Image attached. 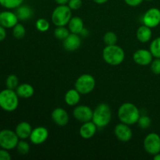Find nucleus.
<instances>
[{"instance_id":"obj_36","label":"nucleus","mask_w":160,"mask_h":160,"mask_svg":"<svg viewBox=\"0 0 160 160\" xmlns=\"http://www.w3.org/2000/svg\"><path fill=\"white\" fill-rule=\"evenodd\" d=\"M143 1L144 0H124L127 5H128L130 6H132V7L139 6V5L142 4Z\"/></svg>"},{"instance_id":"obj_8","label":"nucleus","mask_w":160,"mask_h":160,"mask_svg":"<svg viewBox=\"0 0 160 160\" xmlns=\"http://www.w3.org/2000/svg\"><path fill=\"white\" fill-rule=\"evenodd\" d=\"M144 148L147 153L154 156L160 152V136L156 133H150L145 138Z\"/></svg>"},{"instance_id":"obj_22","label":"nucleus","mask_w":160,"mask_h":160,"mask_svg":"<svg viewBox=\"0 0 160 160\" xmlns=\"http://www.w3.org/2000/svg\"><path fill=\"white\" fill-rule=\"evenodd\" d=\"M84 22L79 17H72L68 23V29L70 33L80 34L84 29Z\"/></svg>"},{"instance_id":"obj_17","label":"nucleus","mask_w":160,"mask_h":160,"mask_svg":"<svg viewBox=\"0 0 160 160\" xmlns=\"http://www.w3.org/2000/svg\"><path fill=\"white\" fill-rule=\"evenodd\" d=\"M98 127L95 124L92 120L83 123L80 128V135L84 139H90L95 134Z\"/></svg>"},{"instance_id":"obj_37","label":"nucleus","mask_w":160,"mask_h":160,"mask_svg":"<svg viewBox=\"0 0 160 160\" xmlns=\"http://www.w3.org/2000/svg\"><path fill=\"white\" fill-rule=\"evenodd\" d=\"M6 38V28L0 25V42L3 41Z\"/></svg>"},{"instance_id":"obj_38","label":"nucleus","mask_w":160,"mask_h":160,"mask_svg":"<svg viewBox=\"0 0 160 160\" xmlns=\"http://www.w3.org/2000/svg\"><path fill=\"white\" fill-rule=\"evenodd\" d=\"M58 5H67L69 0H54Z\"/></svg>"},{"instance_id":"obj_27","label":"nucleus","mask_w":160,"mask_h":160,"mask_svg":"<svg viewBox=\"0 0 160 160\" xmlns=\"http://www.w3.org/2000/svg\"><path fill=\"white\" fill-rule=\"evenodd\" d=\"M117 34L112 31H108L103 36V42L106 45H117Z\"/></svg>"},{"instance_id":"obj_10","label":"nucleus","mask_w":160,"mask_h":160,"mask_svg":"<svg viewBox=\"0 0 160 160\" xmlns=\"http://www.w3.org/2000/svg\"><path fill=\"white\" fill-rule=\"evenodd\" d=\"M73 116L78 121L81 123H85L92 120L93 110L89 106L81 105L74 108L73 111Z\"/></svg>"},{"instance_id":"obj_11","label":"nucleus","mask_w":160,"mask_h":160,"mask_svg":"<svg viewBox=\"0 0 160 160\" xmlns=\"http://www.w3.org/2000/svg\"><path fill=\"white\" fill-rule=\"evenodd\" d=\"M114 134L119 141L122 142H128L132 138L133 133L129 125L120 123L116 125L114 128Z\"/></svg>"},{"instance_id":"obj_34","label":"nucleus","mask_w":160,"mask_h":160,"mask_svg":"<svg viewBox=\"0 0 160 160\" xmlns=\"http://www.w3.org/2000/svg\"><path fill=\"white\" fill-rule=\"evenodd\" d=\"M67 6L71 10H78L82 6V0H69Z\"/></svg>"},{"instance_id":"obj_16","label":"nucleus","mask_w":160,"mask_h":160,"mask_svg":"<svg viewBox=\"0 0 160 160\" xmlns=\"http://www.w3.org/2000/svg\"><path fill=\"white\" fill-rule=\"evenodd\" d=\"M63 48H65L67 51L69 52H73L75 50L78 49L81 45V38L78 34H73V33H70L67 38L64 39L63 42Z\"/></svg>"},{"instance_id":"obj_6","label":"nucleus","mask_w":160,"mask_h":160,"mask_svg":"<svg viewBox=\"0 0 160 160\" xmlns=\"http://www.w3.org/2000/svg\"><path fill=\"white\" fill-rule=\"evenodd\" d=\"M95 80L91 74H82L77 79L74 87L81 95H87L93 92L95 87Z\"/></svg>"},{"instance_id":"obj_39","label":"nucleus","mask_w":160,"mask_h":160,"mask_svg":"<svg viewBox=\"0 0 160 160\" xmlns=\"http://www.w3.org/2000/svg\"><path fill=\"white\" fill-rule=\"evenodd\" d=\"M80 35L83 36V37H86V36L88 35V30L86 29L85 28H84V29L82 30V31H81V32Z\"/></svg>"},{"instance_id":"obj_35","label":"nucleus","mask_w":160,"mask_h":160,"mask_svg":"<svg viewBox=\"0 0 160 160\" xmlns=\"http://www.w3.org/2000/svg\"><path fill=\"white\" fill-rule=\"evenodd\" d=\"M11 156L8 150L2 148L0 149V160H10Z\"/></svg>"},{"instance_id":"obj_15","label":"nucleus","mask_w":160,"mask_h":160,"mask_svg":"<svg viewBox=\"0 0 160 160\" xmlns=\"http://www.w3.org/2000/svg\"><path fill=\"white\" fill-rule=\"evenodd\" d=\"M52 119L56 125L64 127L69 123V114L64 109L60 107L56 108L52 112Z\"/></svg>"},{"instance_id":"obj_29","label":"nucleus","mask_w":160,"mask_h":160,"mask_svg":"<svg viewBox=\"0 0 160 160\" xmlns=\"http://www.w3.org/2000/svg\"><path fill=\"white\" fill-rule=\"evenodd\" d=\"M6 85L7 88L12 89V90L17 88L19 85V79L17 76H16L15 74H10L8 76L6 81Z\"/></svg>"},{"instance_id":"obj_2","label":"nucleus","mask_w":160,"mask_h":160,"mask_svg":"<svg viewBox=\"0 0 160 160\" xmlns=\"http://www.w3.org/2000/svg\"><path fill=\"white\" fill-rule=\"evenodd\" d=\"M102 58L106 63L118 66L124 60L125 52L121 47L117 45H106L102 51Z\"/></svg>"},{"instance_id":"obj_4","label":"nucleus","mask_w":160,"mask_h":160,"mask_svg":"<svg viewBox=\"0 0 160 160\" xmlns=\"http://www.w3.org/2000/svg\"><path fill=\"white\" fill-rule=\"evenodd\" d=\"M19 105V96L12 89L6 88L0 92V107L6 112H13Z\"/></svg>"},{"instance_id":"obj_32","label":"nucleus","mask_w":160,"mask_h":160,"mask_svg":"<svg viewBox=\"0 0 160 160\" xmlns=\"http://www.w3.org/2000/svg\"><path fill=\"white\" fill-rule=\"evenodd\" d=\"M138 124L139 128L142 129H147L151 126L152 120L149 117L146 115L140 116L138 121Z\"/></svg>"},{"instance_id":"obj_19","label":"nucleus","mask_w":160,"mask_h":160,"mask_svg":"<svg viewBox=\"0 0 160 160\" xmlns=\"http://www.w3.org/2000/svg\"><path fill=\"white\" fill-rule=\"evenodd\" d=\"M136 36H137V38L139 42H142V43H146L151 40L152 36V28L145 24L142 25L137 30Z\"/></svg>"},{"instance_id":"obj_31","label":"nucleus","mask_w":160,"mask_h":160,"mask_svg":"<svg viewBox=\"0 0 160 160\" xmlns=\"http://www.w3.org/2000/svg\"><path fill=\"white\" fill-rule=\"evenodd\" d=\"M17 150L20 155H27L30 152V145L24 140L19 141L17 145Z\"/></svg>"},{"instance_id":"obj_1","label":"nucleus","mask_w":160,"mask_h":160,"mask_svg":"<svg viewBox=\"0 0 160 160\" xmlns=\"http://www.w3.org/2000/svg\"><path fill=\"white\" fill-rule=\"evenodd\" d=\"M138 108L131 102H125L118 109V118L121 123L128 125H134L138 123L140 117Z\"/></svg>"},{"instance_id":"obj_3","label":"nucleus","mask_w":160,"mask_h":160,"mask_svg":"<svg viewBox=\"0 0 160 160\" xmlns=\"http://www.w3.org/2000/svg\"><path fill=\"white\" fill-rule=\"evenodd\" d=\"M112 120V111L108 104L101 103L98 105L93 111L92 121L98 128L108 126Z\"/></svg>"},{"instance_id":"obj_5","label":"nucleus","mask_w":160,"mask_h":160,"mask_svg":"<svg viewBox=\"0 0 160 160\" xmlns=\"http://www.w3.org/2000/svg\"><path fill=\"white\" fill-rule=\"evenodd\" d=\"M72 17V10L67 5H59L52 13V22L58 26H66Z\"/></svg>"},{"instance_id":"obj_24","label":"nucleus","mask_w":160,"mask_h":160,"mask_svg":"<svg viewBox=\"0 0 160 160\" xmlns=\"http://www.w3.org/2000/svg\"><path fill=\"white\" fill-rule=\"evenodd\" d=\"M70 31L65 26H58L54 31V36L57 39L63 41L70 34Z\"/></svg>"},{"instance_id":"obj_20","label":"nucleus","mask_w":160,"mask_h":160,"mask_svg":"<svg viewBox=\"0 0 160 160\" xmlns=\"http://www.w3.org/2000/svg\"><path fill=\"white\" fill-rule=\"evenodd\" d=\"M81 94L76 88L70 89L67 92L64 96V101L68 106H74L79 103Z\"/></svg>"},{"instance_id":"obj_30","label":"nucleus","mask_w":160,"mask_h":160,"mask_svg":"<svg viewBox=\"0 0 160 160\" xmlns=\"http://www.w3.org/2000/svg\"><path fill=\"white\" fill-rule=\"evenodd\" d=\"M35 27L37 28L38 31H41V32H46L48 29H49V22L47 20L44 18H39L38 20L36 21Z\"/></svg>"},{"instance_id":"obj_21","label":"nucleus","mask_w":160,"mask_h":160,"mask_svg":"<svg viewBox=\"0 0 160 160\" xmlns=\"http://www.w3.org/2000/svg\"><path fill=\"white\" fill-rule=\"evenodd\" d=\"M16 92L18 95L19 98H29L34 95V89L31 84L24 83V84H19L18 87L16 88Z\"/></svg>"},{"instance_id":"obj_33","label":"nucleus","mask_w":160,"mask_h":160,"mask_svg":"<svg viewBox=\"0 0 160 160\" xmlns=\"http://www.w3.org/2000/svg\"><path fill=\"white\" fill-rule=\"evenodd\" d=\"M152 72L156 75L160 74V58H156L150 63Z\"/></svg>"},{"instance_id":"obj_41","label":"nucleus","mask_w":160,"mask_h":160,"mask_svg":"<svg viewBox=\"0 0 160 160\" xmlns=\"http://www.w3.org/2000/svg\"><path fill=\"white\" fill-rule=\"evenodd\" d=\"M153 159L155 160H160V152L153 156Z\"/></svg>"},{"instance_id":"obj_43","label":"nucleus","mask_w":160,"mask_h":160,"mask_svg":"<svg viewBox=\"0 0 160 160\" xmlns=\"http://www.w3.org/2000/svg\"><path fill=\"white\" fill-rule=\"evenodd\" d=\"M159 30H160V28H159Z\"/></svg>"},{"instance_id":"obj_23","label":"nucleus","mask_w":160,"mask_h":160,"mask_svg":"<svg viewBox=\"0 0 160 160\" xmlns=\"http://www.w3.org/2000/svg\"><path fill=\"white\" fill-rule=\"evenodd\" d=\"M33 10L28 6H21L17 8L16 14L20 20H28L33 17Z\"/></svg>"},{"instance_id":"obj_25","label":"nucleus","mask_w":160,"mask_h":160,"mask_svg":"<svg viewBox=\"0 0 160 160\" xmlns=\"http://www.w3.org/2000/svg\"><path fill=\"white\" fill-rule=\"evenodd\" d=\"M149 50L153 57L160 58V37L152 40L149 46Z\"/></svg>"},{"instance_id":"obj_13","label":"nucleus","mask_w":160,"mask_h":160,"mask_svg":"<svg viewBox=\"0 0 160 160\" xmlns=\"http://www.w3.org/2000/svg\"><path fill=\"white\" fill-rule=\"evenodd\" d=\"M133 59L138 65L148 66L153 60V56L150 50L138 49L133 55Z\"/></svg>"},{"instance_id":"obj_18","label":"nucleus","mask_w":160,"mask_h":160,"mask_svg":"<svg viewBox=\"0 0 160 160\" xmlns=\"http://www.w3.org/2000/svg\"><path fill=\"white\" fill-rule=\"evenodd\" d=\"M32 130V127L28 122L22 121L17 125L15 132L19 138L21 140H25L27 138H29Z\"/></svg>"},{"instance_id":"obj_42","label":"nucleus","mask_w":160,"mask_h":160,"mask_svg":"<svg viewBox=\"0 0 160 160\" xmlns=\"http://www.w3.org/2000/svg\"><path fill=\"white\" fill-rule=\"evenodd\" d=\"M145 1H148V2H150V1H152V0H145Z\"/></svg>"},{"instance_id":"obj_7","label":"nucleus","mask_w":160,"mask_h":160,"mask_svg":"<svg viewBox=\"0 0 160 160\" xmlns=\"http://www.w3.org/2000/svg\"><path fill=\"white\" fill-rule=\"evenodd\" d=\"M19 138L15 131L4 129L0 131V147L6 150H12L17 148Z\"/></svg>"},{"instance_id":"obj_28","label":"nucleus","mask_w":160,"mask_h":160,"mask_svg":"<svg viewBox=\"0 0 160 160\" xmlns=\"http://www.w3.org/2000/svg\"><path fill=\"white\" fill-rule=\"evenodd\" d=\"M26 34V30H25L24 26L21 23H17L15 26L12 28V34L14 37L17 39L23 38Z\"/></svg>"},{"instance_id":"obj_40","label":"nucleus","mask_w":160,"mask_h":160,"mask_svg":"<svg viewBox=\"0 0 160 160\" xmlns=\"http://www.w3.org/2000/svg\"><path fill=\"white\" fill-rule=\"evenodd\" d=\"M93 1L95 2V3H97V4H104V3H106L108 0H93Z\"/></svg>"},{"instance_id":"obj_9","label":"nucleus","mask_w":160,"mask_h":160,"mask_svg":"<svg viewBox=\"0 0 160 160\" xmlns=\"http://www.w3.org/2000/svg\"><path fill=\"white\" fill-rule=\"evenodd\" d=\"M143 24L153 28L160 25V9L153 7L148 9L142 17Z\"/></svg>"},{"instance_id":"obj_12","label":"nucleus","mask_w":160,"mask_h":160,"mask_svg":"<svg viewBox=\"0 0 160 160\" xmlns=\"http://www.w3.org/2000/svg\"><path fill=\"white\" fill-rule=\"evenodd\" d=\"M48 138V131L45 127H37L32 130L30 135V141L36 145L43 144Z\"/></svg>"},{"instance_id":"obj_14","label":"nucleus","mask_w":160,"mask_h":160,"mask_svg":"<svg viewBox=\"0 0 160 160\" xmlns=\"http://www.w3.org/2000/svg\"><path fill=\"white\" fill-rule=\"evenodd\" d=\"M18 20L16 12L8 10L0 12V25L5 28H12L18 23Z\"/></svg>"},{"instance_id":"obj_26","label":"nucleus","mask_w":160,"mask_h":160,"mask_svg":"<svg viewBox=\"0 0 160 160\" xmlns=\"http://www.w3.org/2000/svg\"><path fill=\"white\" fill-rule=\"evenodd\" d=\"M23 0H0V5L6 9H17L22 5Z\"/></svg>"}]
</instances>
